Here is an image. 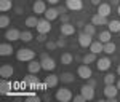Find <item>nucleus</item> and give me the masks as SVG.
Masks as SVG:
<instances>
[{
  "instance_id": "18",
  "label": "nucleus",
  "mask_w": 120,
  "mask_h": 102,
  "mask_svg": "<svg viewBox=\"0 0 120 102\" xmlns=\"http://www.w3.org/2000/svg\"><path fill=\"white\" fill-rule=\"evenodd\" d=\"M59 83V77L58 75H48L45 78V86L46 88H55Z\"/></svg>"
},
{
  "instance_id": "45",
  "label": "nucleus",
  "mask_w": 120,
  "mask_h": 102,
  "mask_svg": "<svg viewBox=\"0 0 120 102\" xmlns=\"http://www.w3.org/2000/svg\"><path fill=\"white\" fill-rule=\"evenodd\" d=\"M119 14H120V8H119Z\"/></svg>"
},
{
  "instance_id": "24",
  "label": "nucleus",
  "mask_w": 120,
  "mask_h": 102,
  "mask_svg": "<svg viewBox=\"0 0 120 102\" xmlns=\"http://www.w3.org/2000/svg\"><path fill=\"white\" fill-rule=\"evenodd\" d=\"M107 26H109V30H111L112 34L120 32V21H117V19H114V21H111V22H107Z\"/></svg>"
},
{
  "instance_id": "22",
  "label": "nucleus",
  "mask_w": 120,
  "mask_h": 102,
  "mask_svg": "<svg viewBox=\"0 0 120 102\" xmlns=\"http://www.w3.org/2000/svg\"><path fill=\"white\" fill-rule=\"evenodd\" d=\"M13 8V0H0V11L5 13Z\"/></svg>"
},
{
  "instance_id": "20",
  "label": "nucleus",
  "mask_w": 120,
  "mask_h": 102,
  "mask_svg": "<svg viewBox=\"0 0 120 102\" xmlns=\"http://www.w3.org/2000/svg\"><path fill=\"white\" fill-rule=\"evenodd\" d=\"M58 16H59V11L56 8H48L45 11V19H48V21H55V19H58Z\"/></svg>"
},
{
  "instance_id": "28",
  "label": "nucleus",
  "mask_w": 120,
  "mask_h": 102,
  "mask_svg": "<svg viewBox=\"0 0 120 102\" xmlns=\"http://www.w3.org/2000/svg\"><path fill=\"white\" fill-rule=\"evenodd\" d=\"M94 61H96V54H94V53H88V54H85L82 57L83 64H91V62H94Z\"/></svg>"
},
{
  "instance_id": "3",
  "label": "nucleus",
  "mask_w": 120,
  "mask_h": 102,
  "mask_svg": "<svg viewBox=\"0 0 120 102\" xmlns=\"http://www.w3.org/2000/svg\"><path fill=\"white\" fill-rule=\"evenodd\" d=\"M40 62H42V69L46 70V72H51V70H55L56 69V62L53 57H50V56H42V59H40Z\"/></svg>"
},
{
  "instance_id": "19",
  "label": "nucleus",
  "mask_w": 120,
  "mask_h": 102,
  "mask_svg": "<svg viewBox=\"0 0 120 102\" xmlns=\"http://www.w3.org/2000/svg\"><path fill=\"white\" fill-rule=\"evenodd\" d=\"M91 22L94 24V26H104V24H107V18L106 16H101V14H93L91 18Z\"/></svg>"
},
{
  "instance_id": "33",
  "label": "nucleus",
  "mask_w": 120,
  "mask_h": 102,
  "mask_svg": "<svg viewBox=\"0 0 120 102\" xmlns=\"http://www.w3.org/2000/svg\"><path fill=\"white\" fill-rule=\"evenodd\" d=\"M10 26V18L7 14H2V18H0V27L2 29H7Z\"/></svg>"
},
{
  "instance_id": "42",
  "label": "nucleus",
  "mask_w": 120,
  "mask_h": 102,
  "mask_svg": "<svg viewBox=\"0 0 120 102\" xmlns=\"http://www.w3.org/2000/svg\"><path fill=\"white\" fill-rule=\"evenodd\" d=\"M91 3H93V5H96V7H98V5H99V0H91Z\"/></svg>"
},
{
  "instance_id": "35",
  "label": "nucleus",
  "mask_w": 120,
  "mask_h": 102,
  "mask_svg": "<svg viewBox=\"0 0 120 102\" xmlns=\"http://www.w3.org/2000/svg\"><path fill=\"white\" fill-rule=\"evenodd\" d=\"M26 81H27V83L30 84L32 88H35V86L38 84V80H37V77H27V78H26Z\"/></svg>"
},
{
  "instance_id": "5",
  "label": "nucleus",
  "mask_w": 120,
  "mask_h": 102,
  "mask_svg": "<svg viewBox=\"0 0 120 102\" xmlns=\"http://www.w3.org/2000/svg\"><path fill=\"white\" fill-rule=\"evenodd\" d=\"M119 91H120V89L117 88V84H106V88H104V97L114 101V99L117 97Z\"/></svg>"
},
{
  "instance_id": "11",
  "label": "nucleus",
  "mask_w": 120,
  "mask_h": 102,
  "mask_svg": "<svg viewBox=\"0 0 120 102\" xmlns=\"http://www.w3.org/2000/svg\"><path fill=\"white\" fill-rule=\"evenodd\" d=\"M13 74H15V69H13L10 64H3L2 67H0V77H2V78L10 80V78L13 77Z\"/></svg>"
},
{
  "instance_id": "21",
  "label": "nucleus",
  "mask_w": 120,
  "mask_h": 102,
  "mask_svg": "<svg viewBox=\"0 0 120 102\" xmlns=\"http://www.w3.org/2000/svg\"><path fill=\"white\" fill-rule=\"evenodd\" d=\"M0 54L2 56L13 54V46H11L10 43H2V45H0Z\"/></svg>"
},
{
  "instance_id": "2",
  "label": "nucleus",
  "mask_w": 120,
  "mask_h": 102,
  "mask_svg": "<svg viewBox=\"0 0 120 102\" xmlns=\"http://www.w3.org/2000/svg\"><path fill=\"white\" fill-rule=\"evenodd\" d=\"M55 99L59 102H69L74 99V96L71 93V89H67V88H61V89H58L55 94Z\"/></svg>"
},
{
  "instance_id": "15",
  "label": "nucleus",
  "mask_w": 120,
  "mask_h": 102,
  "mask_svg": "<svg viewBox=\"0 0 120 102\" xmlns=\"http://www.w3.org/2000/svg\"><path fill=\"white\" fill-rule=\"evenodd\" d=\"M27 70H29V74H38L40 70H42V62L40 61H29V64H27Z\"/></svg>"
},
{
  "instance_id": "25",
  "label": "nucleus",
  "mask_w": 120,
  "mask_h": 102,
  "mask_svg": "<svg viewBox=\"0 0 120 102\" xmlns=\"http://www.w3.org/2000/svg\"><path fill=\"white\" fill-rule=\"evenodd\" d=\"M59 80H61L63 83H72V81H74V74H71V72H64V74L59 75Z\"/></svg>"
},
{
  "instance_id": "9",
  "label": "nucleus",
  "mask_w": 120,
  "mask_h": 102,
  "mask_svg": "<svg viewBox=\"0 0 120 102\" xmlns=\"http://www.w3.org/2000/svg\"><path fill=\"white\" fill-rule=\"evenodd\" d=\"M59 30H61V34H63L64 37H71V35L75 34V26L71 24V22H63L61 27H59Z\"/></svg>"
},
{
  "instance_id": "10",
  "label": "nucleus",
  "mask_w": 120,
  "mask_h": 102,
  "mask_svg": "<svg viewBox=\"0 0 120 102\" xmlns=\"http://www.w3.org/2000/svg\"><path fill=\"white\" fill-rule=\"evenodd\" d=\"M111 65H112V62H111L109 57H101V59L96 61V67H98L99 72H106V70H109Z\"/></svg>"
},
{
  "instance_id": "31",
  "label": "nucleus",
  "mask_w": 120,
  "mask_h": 102,
  "mask_svg": "<svg viewBox=\"0 0 120 102\" xmlns=\"http://www.w3.org/2000/svg\"><path fill=\"white\" fill-rule=\"evenodd\" d=\"M32 38H34V35H32L29 30H26V32H21V40H22L24 43H29V42H32Z\"/></svg>"
},
{
  "instance_id": "43",
  "label": "nucleus",
  "mask_w": 120,
  "mask_h": 102,
  "mask_svg": "<svg viewBox=\"0 0 120 102\" xmlns=\"http://www.w3.org/2000/svg\"><path fill=\"white\" fill-rule=\"evenodd\" d=\"M117 74H119V77H120V64H119V67H117Z\"/></svg>"
},
{
  "instance_id": "38",
  "label": "nucleus",
  "mask_w": 120,
  "mask_h": 102,
  "mask_svg": "<svg viewBox=\"0 0 120 102\" xmlns=\"http://www.w3.org/2000/svg\"><path fill=\"white\" fill-rule=\"evenodd\" d=\"M74 102H86V99L83 97V94L80 93L79 96H74Z\"/></svg>"
},
{
  "instance_id": "16",
  "label": "nucleus",
  "mask_w": 120,
  "mask_h": 102,
  "mask_svg": "<svg viewBox=\"0 0 120 102\" xmlns=\"http://www.w3.org/2000/svg\"><path fill=\"white\" fill-rule=\"evenodd\" d=\"M96 13H98V14H101V16H106V18H107V16L112 13V8H111V5H109V3H99Z\"/></svg>"
},
{
  "instance_id": "32",
  "label": "nucleus",
  "mask_w": 120,
  "mask_h": 102,
  "mask_svg": "<svg viewBox=\"0 0 120 102\" xmlns=\"http://www.w3.org/2000/svg\"><path fill=\"white\" fill-rule=\"evenodd\" d=\"M0 88H2V94H7L10 89H11V84H10L5 78H2V86H0Z\"/></svg>"
},
{
  "instance_id": "37",
  "label": "nucleus",
  "mask_w": 120,
  "mask_h": 102,
  "mask_svg": "<svg viewBox=\"0 0 120 102\" xmlns=\"http://www.w3.org/2000/svg\"><path fill=\"white\" fill-rule=\"evenodd\" d=\"M45 35H46V34H38L37 37H35L38 43H46V37H45Z\"/></svg>"
},
{
  "instance_id": "17",
  "label": "nucleus",
  "mask_w": 120,
  "mask_h": 102,
  "mask_svg": "<svg viewBox=\"0 0 120 102\" xmlns=\"http://www.w3.org/2000/svg\"><path fill=\"white\" fill-rule=\"evenodd\" d=\"M90 51H91V53H94V54L104 53V43H102V42H99V40L93 42L91 45H90Z\"/></svg>"
},
{
  "instance_id": "44",
  "label": "nucleus",
  "mask_w": 120,
  "mask_h": 102,
  "mask_svg": "<svg viewBox=\"0 0 120 102\" xmlns=\"http://www.w3.org/2000/svg\"><path fill=\"white\" fill-rule=\"evenodd\" d=\"M117 88H119V89H120V80H119V81H117Z\"/></svg>"
},
{
  "instance_id": "40",
  "label": "nucleus",
  "mask_w": 120,
  "mask_h": 102,
  "mask_svg": "<svg viewBox=\"0 0 120 102\" xmlns=\"http://www.w3.org/2000/svg\"><path fill=\"white\" fill-rule=\"evenodd\" d=\"M61 0H48V3H51V5H56V3H59Z\"/></svg>"
},
{
  "instance_id": "26",
  "label": "nucleus",
  "mask_w": 120,
  "mask_h": 102,
  "mask_svg": "<svg viewBox=\"0 0 120 102\" xmlns=\"http://www.w3.org/2000/svg\"><path fill=\"white\" fill-rule=\"evenodd\" d=\"M115 49H117V46H115L114 42H107V43H104V53H106V54H114Z\"/></svg>"
},
{
  "instance_id": "29",
  "label": "nucleus",
  "mask_w": 120,
  "mask_h": 102,
  "mask_svg": "<svg viewBox=\"0 0 120 102\" xmlns=\"http://www.w3.org/2000/svg\"><path fill=\"white\" fill-rule=\"evenodd\" d=\"M111 34H112L111 30L101 32V34H99V42H102V43H107V42H111V38H112V35H111Z\"/></svg>"
},
{
  "instance_id": "7",
  "label": "nucleus",
  "mask_w": 120,
  "mask_h": 102,
  "mask_svg": "<svg viewBox=\"0 0 120 102\" xmlns=\"http://www.w3.org/2000/svg\"><path fill=\"white\" fill-rule=\"evenodd\" d=\"M32 11L35 13V14H45L46 11V3L43 0H34V5H32Z\"/></svg>"
},
{
  "instance_id": "14",
  "label": "nucleus",
  "mask_w": 120,
  "mask_h": 102,
  "mask_svg": "<svg viewBox=\"0 0 120 102\" xmlns=\"http://www.w3.org/2000/svg\"><path fill=\"white\" fill-rule=\"evenodd\" d=\"M91 43H93L91 35H88V34H85V32H82V34L79 35V45L82 48H90Z\"/></svg>"
},
{
  "instance_id": "1",
  "label": "nucleus",
  "mask_w": 120,
  "mask_h": 102,
  "mask_svg": "<svg viewBox=\"0 0 120 102\" xmlns=\"http://www.w3.org/2000/svg\"><path fill=\"white\" fill-rule=\"evenodd\" d=\"M34 57H35V51H32L29 48H21V49L16 51V59H18L19 62H29Z\"/></svg>"
},
{
  "instance_id": "12",
  "label": "nucleus",
  "mask_w": 120,
  "mask_h": 102,
  "mask_svg": "<svg viewBox=\"0 0 120 102\" xmlns=\"http://www.w3.org/2000/svg\"><path fill=\"white\" fill-rule=\"evenodd\" d=\"M66 7L71 11H80L83 8V2L82 0H66Z\"/></svg>"
},
{
  "instance_id": "8",
  "label": "nucleus",
  "mask_w": 120,
  "mask_h": 102,
  "mask_svg": "<svg viewBox=\"0 0 120 102\" xmlns=\"http://www.w3.org/2000/svg\"><path fill=\"white\" fill-rule=\"evenodd\" d=\"M37 32L38 34H48L51 30V24L48 19H38V24H37Z\"/></svg>"
},
{
  "instance_id": "4",
  "label": "nucleus",
  "mask_w": 120,
  "mask_h": 102,
  "mask_svg": "<svg viewBox=\"0 0 120 102\" xmlns=\"http://www.w3.org/2000/svg\"><path fill=\"white\" fill-rule=\"evenodd\" d=\"M77 75H79V78H82V80H90L93 72H91V69H90L88 64H82V65H79V69H77Z\"/></svg>"
},
{
  "instance_id": "34",
  "label": "nucleus",
  "mask_w": 120,
  "mask_h": 102,
  "mask_svg": "<svg viewBox=\"0 0 120 102\" xmlns=\"http://www.w3.org/2000/svg\"><path fill=\"white\" fill-rule=\"evenodd\" d=\"M104 83L106 84H114L115 83V75L114 74H106L104 75Z\"/></svg>"
},
{
  "instance_id": "30",
  "label": "nucleus",
  "mask_w": 120,
  "mask_h": 102,
  "mask_svg": "<svg viewBox=\"0 0 120 102\" xmlns=\"http://www.w3.org/2000/svg\"><path fill=\"white\" fill-rule=\"evenodd\" d=\"M83 32H85V34H88V35H94V34H96V27H94V24H86V26H83Z\"/></svg>"
},
{
  "instance_id": "23",
  "label": "nucleus",
  "mask_w": 120,
  "mask_h": 102,
  "mask_svg": "<svg viewBox=\"0 0 120 102\" xmlns=\"http://www.w3.org/2000/svg\"><path fill=\"white\" fill-rule=\"evenodd\" d=\"M72 61H74V56L71 54V53H63V54H61V64L63 65L72 64Z\"/></svg>"
},
{
  "instance_id": "41",
  "label": "nucleus",
  "mask_w": 120,
  "mask_h": 102,
  "mask_svg": "<svg viewBox=\"0 0 120 102\" xmlns=\"http://www.w3.org/2000/svg\"><path fill=\"white\" fill-rule=\"evenodd\" d=\"M61 19H63V22H67V19H69V16H67V14H63V18H61Z\"/></svg>"
},
{
  "instance_id": "36",
  "label": "nucleus",
  "mask_w": 120,
  "mask_h": 102,
  "mask_svg": "<svg viewBox=\"0 0 120 102\" xmlns=\"http://www.w3.org/2000/svg\"><path fill=\"white\" fill-rule=\"evenodd\" d=\"M45 46H46V49L53 51V49H56V48H58V45H56V42H50V40H48V42L45 43Z\"/></svg>"
},
{
  "instance_id": "27",
  "label": "nucleus",
  "mask_w": 120,
  "mask_h": 102,
  "mask_svg": "<svg viewBox=\"0 0 120 102\" xmlns=\"http://www.w3.org/2000/svg\"><path fill=\"white\" fill-rule=\"evenodd\" d=\"M37 24H38L37 14H34V16H29V18L26 19V26H27V27H37Z\"/></svg>"
},
{
  "instance_id": "39",
  "label": "nucleus",
  "mask_w": 120,
  "mask_h": 102,
  "mask_svg": "<svg viewBox=\"0 0 120 102\" xmlns=\"http://www.w3.org/2000/svg\"><path fill=\"white\" fill-rule=\"evenodd\" d=\"M56 45H58V48H63V46H66V40H64V38H59V40L56 42Z\"/></svg>"
},
{
  "instance_id": "6",
  "label": "nucleus",
  "mask_w": 120,
  "mask_h": 102,
  "mask_svg": "<svg viewBox=\"0 0 120 102\" xmlns=\"http://www.w3.org/2000/svg\"><path fill=\"white\" fill-rule=\"evenodd\" d=\"M80 93L83 94V97L86 99V101H93L94 99V84H83L82 88H80Z\"/></svg>"
},
{
  "instance_id": "13",
  "label": "nucleus",
  "mask_w": 120,
  "mask_h": 102,
  "mask_svg": "<svg viewBox=\"0 0 120 102\" xmlns=\"http://www.w3.org/2000/svg\"><path fill=\"white\" fill-rule=\"evenodd\" d=\"M5 38L8 42H16V40H21V32L18 29H8L5 32Z\"/></svg>"
}]
</instances>
